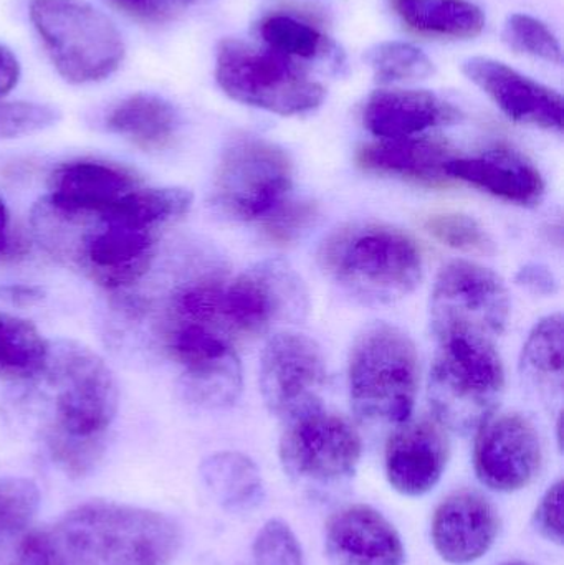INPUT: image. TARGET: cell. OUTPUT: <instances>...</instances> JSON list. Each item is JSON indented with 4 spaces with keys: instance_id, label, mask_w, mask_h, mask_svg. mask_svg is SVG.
Listing matches in <instances>:
<instances>
[{
    "instance_id": "obj_1",
    "label": "cell",
    "mask_w": 564,
    "mask_h": 565,
    "mask_svg": "<svg viewBox=\"0 0 564 565\" xmlns=\"http://www.w3.org/2000/svg\"><path fill=\"white\" fill-rule=\"evenodd\" d=\"M129 194L102 209L43 195L30 214L33 237L53 260L102 288H128L148 274L162 232L141 218Z\"/></svg>"
},
{
    "instance_id": "obj_2",
    "label": "cell",
    "mask_w": 564,
    "mask_h": 565,
    "mask_svg": "<svg viewBox=\"0 0 564 565\" xmlns=\"http://www.w3.org/2000/svg\"><path fill=\"white\" fill-rule=\"evenodd\" d=\"M181 540L164 514L98 501L32 530L29 554L33 565H169Z\"/></svg>"
},
{
    "instance_id": "obj_3",
    "label": "cell",
    "mask_w": 564,
    "mask_h": 565,
    "mask_svg": "<svg viewBox=\"0 0 564 565\" xmlns=\"http://www.w3.org/2000/svg\"><path fill=\"white\" fill-rule=\"evenodd\" d=\"M318 265L341 291L368 306L393 305L423 278L416 242L377 222H353L331 232L320 245Z\"/></svg>"
},
{
    "instance_id": "obj_4",
    "label": "cell",
    "mask_w": 564,
    "mask_h": 565,
    "mask_svg": "<svg viewBox=\"0 0 564 565\" xmlns=\"http://www.w3.org/2000/svg\"><path fill=\"white\" fill-rule=\"evenodd\" d=\"M29 382L49 415L45 438L103 441L118 414L119 391L111 369L93 349L72 339L50 342L42 371Z\"/></svg>"
},
{
    "instance_id": "obj_5",
    "label": "cell",
    "mask_w": 564,
    "mask_h": 565,
    "mask_svg": "<svg viewBox=\"0 0 564 565\" xmlns=\"http://www.w3.org/2000/svg\"><path fill=\"white\" fill-rule=\"evenodd\" d=\"M429 377V402L436 420L460 435L479 430L496 414L506 371L493 339L470 331L437 335Z\"/></svg>"
},
{
    "instance_id": "obj_6",
    "label": "cell",
    "mask_w": 564,
    "mask_h": 565,
    "mask_svg": "<svg viewBox=\"0 0 564 565\" xmlns=\"http://www.w3.org/2000/svg\"><path fill=\"white\" fill-rule=\"evenodd\" d=\"M348 381L360 420L384 425L409 420L419 387L413 339L386 322L368 326L351 349Z\"/></svg>"
},
{
    "instance_id": "obj_7",
    "label": "cell",
    "mask_w": 564,
    "mask_h": 565,
    "mask_svg": "<svg viewBox=\"0 0 564 565\" xmlns=\"http://www.w3.org/2000/svg\"><path fill=\"white\" fill-rule=\"evenodd\" d=\"M30 20L56 72L73 85L108 78L125 58L115 23L83 0H32Z\"/></svg>"
},
{
    "instance_id": "obj_8",
    "label": "cell",
    "mask_w": 564,
    "mask_h": 565,
    "mask_svg": "<svg viewBox=\"0 0 564 565\" xmlns=\"http://www.w3.org/2000/svg\"><path fill=\"white\" fill-rule=\"evenodd\" d=\"M215 79L235 102L275 115H304L324 99L323 86L294 60L241 40H224L219 45Z\"/></svg>"
},
{
    "instance_id": "obj_9",
    "label": "cell",
    "mask_w": 564,
    "mask_h": 565,
    "mask_svg": "<svg viewBox=\"0 0 564 565\" xmlns=\"http://www.w3.org/2000/svg\"><path fill=\"white\" fill-rule=\"evenodd\" d=\"M291 181L294 166L280 146L242 136L222 152L211 202L232 221H258L285 201Z\"/></svg>"
},
{
    "instance_id": "obj_10",
    "label": "cell",
    "mask_w": 564,
    "mask_h": 565,
    "mask_svg": "<svg viewBox=\"0 0 564 565\" xmlns=\"http://www.w3.org/2000/svg\"><path fill=\"white\" fill-rule=\"evenodd\" d=\"M429 311L436 338L460 329L493 339L509 322V291L496 271L472 262H450L434 282Z\"/></svg>"
},
{
    "instance_id": "obj_11",
    "label": "cell",
    "mask_w": 564,
    "mask_h": 565,
    "mask_svg": "<svg viewBox=\"0 0 564 565\" xmlns=\"http://www.w3.org/2000/svg\"><path fill=\"white\" fill-rule=\"evenodd\" d=\"M361 454L363 444L353 425L323 408L287 424L278 447L285 473L310 487H333L350 480Z\"/></svg>"
},
{
    "instance_id": "obj_12",
    "label": "cell",
    "mask_w": 564,
    "mask_h": 565,
    "mask_svg": "<svg viewBox=\"0 0 564 565\" xmlns=\"http://www.w3.org/2000/svg\"><path fill=\"white\" fill-rule=\"evenodd\" d=\"M307 289L294 268L267 260L228 280L222 299L227 334L255 335L275 322L301 321L308 312Z\"/></svg>"
},
{
    "instance_id": "obj_13",
    "label": "cell",
    "mask_w": 564,
    "mask_h": 565,
    "mask_svg": "<svg viewBox=\"0 0 564 565\" xmlns=\"http://www.w3.org/2000/svg\"><path fill=\"white\" fill-rule=\"evenodd\" d=\"M327 364L317 342L300 332L272 335L262 352L260 391L270 414L290 422L321 411Z\"/></svg>"
},
{
    "instance_id": "obj_14",
    "label": "cell",
    "mask_w": 564,
    "mask_h": 565,
    "mask_svg": "<svg viewBox=\"0 0 564 565\" xmlns=\"http://www.w3.org/2000/svg\"><path fill=\"white\" fill-rule=\"evenodd\" d=\"M168 349L182 367L179 391L189 404L225 408L237 402L242 365L227 335L202 326L174 324Z\"/></svg>"
},
{
    "instance_id": "obj_15",
    "label": "cell",
    "mask_w": 564,
    "mask_h": 565,
    "mask_svg": "<svg viewBox=\"0 0 564 565\" xmlns=\"http://www.w3.org/2000/svg\"><path fill=\"white\" fill-rule=\"evenodd\" d=\"M543 448L535 425L520 414L492 417L477 430L473 467L480 483L497 493L532 484L542 468Z\"/></svg>"
},
{
    "instance_id": "obj_16",
    "label": "cell",
    "mask_w": 564,
    "mask_h": 565,
    "mask_svg": "<svg viewBox=\"0 0 564 565\" xmlns=\"http://www.w3.org/2000/svg\"><path fill=\"white\" fill-rule=\"evenodd\" d=\"M462 72L513 121L563 131V98L555 89L486 56L467 60Z\"/></svg>"
},
{
    "instance_id": "obj_17",
    "label": "cell",
    "mask_w": 564,
    "mask_h": 565,
    "mask_svg": "<svg viewBox=\"0 0 564 565\" xmlns=\"http://www.w3.org/2000/svg\"><path fill=\"white\" fill-rule=\"evenodd\" d=\"M449 457V437L439 422H404L387 440V481L403 497H424L439 483Z\"/></svg>"
},
{
    "instance_id": "obj_18",
    "label": "cell",
    "mask_w": 564,
    "mask_h": 565,
    "mask_svg": "<svg viewBox=\"0 0 564 565\" xmlns=\"http://www.w3.org/2000/svg\"><path fill=\"white\" fill-rule=\"evenodd\" d=\"M324 553L331 565H404L406 561L396 527L366 504L331 514L324 526Z\"/></svg>"
},
{
    "instance_id": "obj_19",
    "label": "cell",
    "mask_w": 564,
    "mask_h": 565,
    "mask_svg": "<svg viewBox=\"0 0 564 565\" xmlns=\"http://www.w3.org/2000/svg\"><path fill=\"white\" fill-rule=\"evenodd\" d=\"M500 531L496 507L477 491L449 494L437 507L433 520V544L446 563L467 565L482 559Z\"/></svg>"
},
{
    "instance_id": "obj_20",
    "label": "cell",
    "mask_w": 564,
    "mask_h": 565,
    "mask_svg": "<svg viewBox=\"0 0 564 565\" xmlns=\"http://www.w3.org/2000/svg\"><path fill=\"white\" fill-rule=\"evenodd\" d=\"M450 181H462L482 189L510 204L533 207L545 195L542 172L525 156L497 146L479 156L454 158L447 164Z\"/></svg>"
},
{
    "instance_id": "obj_21",
    "label": "cell",
    "mask_w": 564,
    "mask_h": 565,
    "mask_svg": "<svg viewBox=\"0 0 564 565\" xmlns=\"http://www.w3.org/2000/svg\"><path fill=\"white\" fill-rule=\"evenodd\" d=\"M454 158V149L447 142L413 136L363 146L357 161L371 174L390 175L426 188H447L453 181L446 168Z\"/></svg>"
},
{
    "instance_id": "obj_22",
    "label": "cell",
    "mask_w": 564,
    "mask_h": 565,
    "mask_svg": "<svg viewBox=\"0 0 564 565\" xmlns=\"http://www.w3.org/2000/svg\"><path fill=\"white\" fill-rule=\"evenodd\" d=\"M459 118L450 103L421 89H381L370 96L363 111L364 126L383 139L413 138Z\"/></svg>"
},
{
    "instance_id": "obj_23",
    "label": "cell",
    "mask_w": 564,
    "mask_h": 565,
    "mask_svg": "<svg viewBox=\"0 0 564 565\" xmlns=\"http://www.w3.org/2000/svg\"><path fill=\"white\" fill-rule=\"evenodd\" d=\"M49 198L78 209H102L142 188L132 169L102 159H75L56 166L49 175Z\"/></svg>"
},
{
    "instance_id": "obj_24",
    "label": "cell",
    "mask_w": 564,
    "mask_h": 565,
    "mask_svg": "<svg viewBox=\"0 0 564 565\" xmlns=\"http://www.w3.org/2000/svg\"><path fill=\"white\" fill-rule=\"evenodd\" d=\"M108 131L128 139L146 152L162 151L174 141L179 116L174 106L151 93H136L106 116Z\"/></svg>"
},
{
    "instance_id": "obj_25",
    "label": "cell",
    "mask_w": 564,
    "mask_h": 565,
    "mask_svg": "<svg viewBox=\"0 0 564 565\" xmlns=\"http://www.w3.org/2000/svg\"><path fill=\"white\" fill-rule=\"evenodd\" d=\"M201 478L211 497L228 513H251L264 503V478L247 455L238 451L211 455L202 461Z\"/></svg>"
},
{
    "instance_id": "obj_26",
    "label": "cell",
    "mask_w": 564,
    "mask_h": 565,
    "mask_svg": "<svg viewBox=\"0 0 564 565\" xmlns=\"http://www.w3.org/2000/svg\"><path fill=\"white\" fill-rule=\"evenodd\" d=\"M391 7L419 35L473 39L486 26L482 10L469 0H391Z\"/></svg>"
},
{
    "instance_id": "obj_27",
    "label": "cell",
    "mask_w": 564,
    "mask_h": 565,
    "mask_svg": "<svg viewBox=\"0 0 564 565\" xmlns=\"http://www.w3.org/2000/svg\"><path fill=\"white\" fill-rule=\"evenodd\" d=\"M39 503V490L32 481L0 480V565H32L29 536Z\"/></svg>"
},
{
    "instance_id": "obj_28",
    "label": "cell",
    "mask_w": 564,
    "mask_h": 565,
    "mask_svg": "<svg viewBox=\"0 0 564 565\" xmlns=\"http://www.w3.org/2000/svg\"><path fill=\"white\" fill-rule=\"evenodd\" d=\"M49 345L32 322L0 311V381H32L45 364Z\"/></svg>"
},
{
    "instance_id": "obj_29",
    "label": "cell",
    "mask_w": 564,
    "mask_h": 565,
    "mask_svg": "<svg viewBox=\"0 0 564 565\" xmlns=\"http://www.w3.org/2000/svg\"><path fill=\"white\" fill-rule=\"evenodd\" d=\"M563 316H546L536 322L523 345L522 367L543 388L563 387L564 326Z\"/></svg>"
},
{
    "instance_id": "obj_30",
    "label": "cell",
    "mask_w": 564,
    "mask_h": 565,
    "mask_svg": "<svg viewBox=\"0 0 564 565\" xmlns=\"http://www.w3.org/2000/svg\"><path fill=\"white\" fill-rule=\"evenodd\" d=\"M258 32L268 49L287 58H318L330 50V40L317 26L288 13L265 17Z\"/></svg>"
},
{
    "instance_id": "obj_31",
    "label": "cell",
    "mask_w": 564,
    "mask_h": 565,
    "mask_svg": "<svg viewBox=\"0 0 564 565\" xmlns=\"http://www.w3.org/2000/svg\"><path fill=\"white\" fill-rule=\"evenodd\" d=\"M364 58L373 70L376 82L384 85L424 79L434 73L429 56L411 43L383 42L368 50Z\"/></svg>"
},
{
    "instance_id": "obj_32",
    "label": "cell",
    "mask_w": 564,
    "mask_h": 565,
    "mask_svg": "<svg viewBox=\"0 0 564 565\" xmlns=\"http://www.w3.org/2000/svg\"><path fill=\"white\" fill-rule=\"evenodd\" d=\"M503 40L517 52L526 53L550 63H562L563 52L552 30L535 17L513 13L503 26Z\"/></svg>"
},
{
    "instance_id": "obj_33",
    "label": "cell",
    "mask_w": 564,
    "mask_h": 565,
    "mask_svg": "<svg viewBox=\"0 0 564 565\" xmlns=\"http://www.w3.org/2000/svg\"><path fill=\"white\" fill-rule=\"evenodd\" d=\"M426 231L440 244L469 254H489L493 242L476 218L464 214L434 215L426 222Z\"/></svg>"
},
{
    "instance_id": "obj_34",
    "label": "cell",
    "mask_w": 564,
    "mask_h": 565,
    "mask_svg": "<svg viewBox=\"0 0 564 565\" xmlns=\"http://www.w3.org/2000/svg\"><path fill=\"white\" fill-rule=\"evenodd\" d=\"M318 221V205L313 201H281L262 218V228L268 241L277 245L300 241Z\"/></svg>"
},
{
    "instance_id": "obj_35",
    "label": "cell",
    "mask_w": 564,
    "mask_h": 565,
    "mask_svg": "<svg viewBox=\"0 0 564 565\" xmlns=\"http://www.w3.org/2000/svg\"><path fill=\"white\" fill-rule=\"evenodd\" d=\"M252 554L257 565H307L300 541L281 520H270L262 526Z\"/></svg>"
},
{
    "instance_id": "obj_36",
    "label": "cell",
    "mask_w": 564,
    "mask_h": 565,
    "mask_svg": "<svg viewBox=\"0 0 564 565\" xmlns=\"http://www.w3.org/2000/svg\"><path fill=\"white\" fill-rule=\"evenodd\" d=\"M60 119L58 109L42 103H0V141L36 135L52 128Z\"/></svg>"
},
{
    "instance_id": "obj_37",
    "label": "cell",
    "mask_w": 564,
    "mask_h": 565,
    "mask_svg": "<svg viewBox=\"0 0 564 565\" xmlns=\"http://www.w3.org/2000/svg\"><path fill=\"white\" fill-rule=\"evenodd\" d=\"M109 6L141 23L162 25L205 0H106Z\"/></svg>"
},
{
    "instance_id": "obj_38",
    "label": "cell",
    "mask_w": 564,
    "mask_h": 565,
    "mask_svg": "<svg viewBox=\"0 0 564 565\" xmlns=\"http://www.w3.org/2000/svg\"><path fill=\"white\" fill-rule=\"evenodd\" d=\"M563 480L546 490L533 513L532 524L535 533L549 543L563 546L564 544V514H563Z\"/></svg>"
},
{
    "instance_id": "obj_39",
    "label": "cell",
    "mask_w": 564,
    "mask_h": 565,
    "mask_svg": "<svg viewBox=\"0 0 564 565\" xmlns=\"http://www.w3.org/2000/svg\"><path fill=\"white\" fill-rule=\"evenodd\" d=\"M517 282L533 295L540 296L555 295L558 289V281L552 270L545 265L539 264H529L520 268L517 274Z\"/></svg>"
},
{
    "instance_id": "obj_40",
    "label": "cell",
    "mask_w": 564,
    "mask_h": 565,
    "mask_svg": "<svg viewBox=\"0 0 564 565\" xmlns=\"http://www.w3.org/2000/svg\"><path fill=\"white\" fill-rule=\"evenodd\" d=\"M20 245L22 244L13 234L9 207L0 195V258L12 257L19 252Z\"/></svg>"
},
{
    "instance_id": "obj_41",
    "label": "cell",
    "mask_w": 564,
    "mask_h": 565,
    "mask_svg": "<svg viewBox=\"0 0 564 565\" xmlns=\"http://www.w3.org/2000/svg\"><path fill=\"white\" fill-rule=\"evenodd\" d=\"M19 78V60L7 46L0 45V98L17 85Z\"/></svg>"
},
{
    "instance_id": "obj_42",
    "label": "cell",
    "mask_w": 564,
    "mask_h": 565,
    "mask_svg": "<svg viewBox=\"0 0 564 565\" xmlns=\"http://www.w3.org/2000/svg\"><path fill=\"white\" fill-rule=\"evenodd\" d=\"M43 298V291L36 286L10 285L0 286V301L10 302L13 306L33 305Z\"/></svg>"
},
{
    "instance_id": "obj_43",
    "label": "cell",
    "mask_w": 564,
    "mask_h": 565,
    "mask_svg": "<svg viewBox=\"0 0 564 565\" xmlns=\"http://www.w3.org/2000/svg\"><path fill=\"white\" fill-rule=\"evenodd\" d=\"M503 565H532V564H529V563H520V561H515V563H509V564H503Z\"/></svg>"
}]
</instances>
